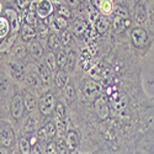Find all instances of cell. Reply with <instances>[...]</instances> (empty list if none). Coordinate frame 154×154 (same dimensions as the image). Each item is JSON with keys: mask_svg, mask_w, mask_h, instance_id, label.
I'll list each match as a JSON object with an SVG mask.
<instances>
[{"mask_svg": "<svg viewBox=\"0 0 154 154\" xmlns=\"http://www.w3.org/2000/svg\"><path fill=\"white\" fill-rule=\"evenodd\" d=\"M66 3L69 8L75 9V8H78L80 5V0H66Z\"/></svg>", "mask_w": 154, "mask_h": 154, "instance_id": "7dc6e473", "label": "cell"}, {"mask_svg": "<svg viewBox=\"0 0 154 154\" xmlns=\"http://www.w3.org/2000/svg\"><path fill=\"white\" fill-rule=\"evenodd\" d=\"M37 125H38V120L32 115H30L23 121V131L26 133H32L37 130Z\"/></svg>", "mask_w": 154, "mask_h": 154, "instance_id": "ac0fdd59", "label": "cell"}, {"mask_svg": "<svg viewBox=\"0 0 154 154\" xmlns=\"http://www.w3.org/2000/svg\"><path fill=\"white\" fill-rule=\"evenodd\" d=\"M29 53L32 56L33 59L36 60H41L43 58V54H45V51H43V47L42 45L36 41V40H32L30 43H29Z\"/></svg>", "mask_w": 154, "mask_h": 154, "instance_id": "9c48e42d", "label": "cell"}, {"mask_svg": "<svg viewBox=\"0 0 154 154\" xmlns=\"http://www.w3.org/2000/svg\"><path fill=\"white\" fill-rule=\"evenodd\" d=\"M93 25H94V29L97 31V33H104L109 29V21L101 15H99L96 17V20L94 21Z\"/></svg>", "mask_w": 154, "mask_h": 154, "instance_id": "d6986e66", "label": "cell"}, {"mask_svg": "<svg viewBox=\"0 0 154 154\" xmlns=\"http://www.w3.org/2000/svg\"><path fill=\"white\" fill-rule=\"evenodd\" d=\"M37 4H38V3H36L35 0H33V2L30 4V6H29L27 11H35V12H36V9H37Z\"/></svg>", "mask_w": 154, "mask_h": 154, "instance_id": "681fc988", "label": "cell"}, {"mask_svg": "<svg viewBox=\"0 0 154 154\" xmlns=\"http://www.w3.org/2000/svg\"><path fill=\"white\" fill-rule=\"evenodd\" d=\"M19 149L21 154H31L32 152V144L29 139L26 138H21L19 140Z\"/></svg>", "mask_w": 154, "mask_h": 154, "instance_id": "f546056e", "label": "cell"}, {"mask_svg": "<svg viewBox=\"0 0 154 154\" xmlns=\"http://www.w3.org/2000/svg\"><path fill=\"white\" fill-rule=\"evenodd\" d=\"M37 36L42 38V40H46V38L49 37V29L47 25L45 23H38L37 25Z\"/></svg>", "mask_w": 154, "mask_h": 154, "instance_id": "e575fe53", "label": "cell"}, {"mask_svg": "<svg viewBox=\"0 0 154 154\" xmlns=\"http://www.w3.org/2000/svg\"><path fill=\"white\" fill-rule=\"evenodd\" d=\"M57 148H58V152H59V154H67L68 153V146H67V143H66V139H58L57 140Z\"/></svg>", "mask_w": 154, "mask_h": 154, "instance_id": "ab89813d", "label": "cell"}, {"mask_svg": "<svg viewBox=\"0 0 154 154\" xmlns=\"http://www.w3.org/2000/svg\"><path fill=\"white\" fill-rule=\"evenodd\" d=\"M113 12H115V15H116V17H121V19H125L127 20L128 17H130V14H128V11L125 6L122 5H116L113 9Z\"/></svg>", "mask_w": 154, "mask_h": 154, "instance_id": "d590c367", "label": "cell"}, {"mask_svg": "<svg viewBox=\"0 0 154 154\" xmlns=\"http://www.w3.org/2000/svg\"><path fill=\"white\" fill-rule=\"evenodd\" d=\"M10 33H11V27L9 19L6 16H0V41L10 37Z\"/></svg>", "mask_w": 154, "mask_h": 154, "instance_id": "9a60e30c", "label": "cell"}, {"mask_svg": "<svg viewBox=\"0 0 154 154\" xmlns=\"http://www.w3.org/2000/svg\"><path fill=\"white\" fill-rule=\"evenodd\" d=\"M57 58V64L59 68H64L67 66V59H68V53L66 52V49H58V52L56 54Z\"/></svg>", "mask_w": 154, "mask_h": 154, "instance_id": "1f68e13d", "label": "cell"}, {"mask_svg": "<svg viewBox=\"0 0 154 154\" xmlns=\"http://www.w3.org/2000/svg\"><path fill=\"white\" fill-rule=\"evenodd\" d=\"M37 35L36 29L29 26V25L23 23L21 25V29H20V36L22 38V41H26V42H31L32 40H35V37Z\"/></svg>", "mask_w": 154, "mask_h": 154, "instance_id": "7c38bea8", "label": "cell"}, {"mask_svg": "<svg viewBox=\"0 0 154 154\" xmlns=\"http://www.w3.org/2000/svg\"><path fill=\"white\" fill-rule=\"evenodd\" d=\"M46 67L51 70V72H56V69L58 68V64H57V58L56 54L53 52H48L46 54Z\"/></svg>", "mask_w": 154, "mask_h": 154, "instance_id": "d4e9b609", "label": "cell"}, {"mask_svg": "<svg viewBox=\"0 0 154 154\" xmlns=\"http://www.w3.org/2000/svg\"><path fill=\"white\" fill-rule=\"evenodd\" d=\"M38 75H40V79L45 85H49L51 82V70L46 67V64H41L40 68H38Z\"/></svg>", "mask_w": 154, "mask_h": 154, "instance_id": "cb8c5ba5", "label": "cell"}, {"mask_svg": "<svg viewBox=\"0 0 154 154\" xmlns=\"http://www.w3.org/2000/svg\"><path fill=\"white\" fill-rule=\"evenodd\" d=\"M75 63H76V53L74 52V51H70V52L68 53V59H67V66L66 67L69 70H73Z\"/></svg>", "mask_w": 154, "mask_h": 154, "instance_id": "f35d334b", "label": "cell"}, {"mask_svg": "<svg viewBox=\"0 0 154 154\" xmlns=\"http://www.w3.org/2000/svg\"><path fill=\"white\" fill-rule=\"evenodd\" d=\"M147 31L142 27H137V29H133L132 32H131V40H132V43L134 47H143L147 42Z\"/></svg>", "mask_w": 154, "mask_h": 154, "instance_id": "52a82bcc", "label": "cell"}, {"mask_svg": "<svg viewBox=\"0 0 154 154\" xmlns=\"http://www.w3.org/2000/svg\"><path fill=\"white\" fill-rule=\"evenodd\" d=\"M134 19L138 23H144L147 20V4L144 0L137 2L134 6Z\"/></svg>", "mask_w": 154, "mask_h": 154, "instance_id": "ba28073f", "label": "cell"}, {"mask_svg": "<svg viewBox=\"0 0 154 154\" xmlns=\"http://www.w3.org/2000/svg\"><path fill=\"white\" fill-rule=\"evenodd\" d=\"M63 97L66 100L67 104H72V102L75 100L76 94H75V89L72 84H67L64 86V90H63Z\"/></svg>", "mask_w": 154, "mask_h": 154, "instance_id": "7402d4cb", "label": "cell"}, {"mask_svg": "<svg viewBox=\"0 0 154 154\" xmlns=\"http://www.w3.org/2000/svg\"><path fill=\"white\" fill-rule=\"evenodd\" d=\"M10 90V79L6 73L0 72V96L5 97Z\"/></svg>", "mask_w": 154, "mask_h": 154, "instance_id": "2e32d148", "label": "cell"}, {"mask_svg": "<svg viewBox=\"0 0 154 154\" xmlns=\"http://www.w3.org/2000/svg\"><path fill=\"white\" fill-rule=\"evenodd\" d=\"M54 110H56L57 120H63V119H66V107H64V105L62 104V102H57Z\"/></svg>", "mask_w": 154, "mask_h": 154, "instance_id": "8d00e7d4", "label": "cell"}, {"mask_svg": "<svg viewBox=\"0 0 154 154\" xmlns=\"http://www.w3.org/2000/svg\"><path fill=\"white\" fill-rule=\"evenodd\" d=\"M94 111L100 120H106L109 117L110 107L104 97H101V96L96 97V100L94 101Z\"/></svg>", "mask_w": 154, "mask_h": 154, "instance_id": "8992f818", "label": "cell"}, {"mask_svg": "<svg viewBox=\"0 0 154 154\" xmlns=\"http://www.w3.org/2000/svg\"><path fill=\"white\" fill-rule=\"evenodd\" d=\"M80 66L84 70H90L91 66V53L88 49H83L80 56Z\"/></svg>", "mask_w": 154, "mask_h": 154, "instance_id": "44dd1931", "label": "cell"}, {"mask_svg": "<svg viewBox=\"0 0 154 154\" xmlns=\"http://www.w3.org/2000/svg\"><path fill=\"white\" fill-rule=\"evenodd\" d=\"M69 82V78H68V74L64 72V70H58L54 75V85L57 88H63V86H66Z\"/></svg>", "mask_w": 154, "mask_h": 154, "instance_id": "ffe728a7", "label": "cell"}, {"mask_svg": "<svg viewBox=\"0 0 154 154\" xmlns=\"http://www.w3.org/2000/svg\"><path fill=\"white\" fill-rule=\"evenodd\" d=\"M56 127H57V133H58L59 136H64V134L68 132V122H67L66 119L57 120Z\"/></svg>", "mask_w": 154, "mask_h": 154, "instance_id": "836d02e7", "label": "cell"}, {"mask_svg": "<svg viewBox=\"0 0 154 154\" xmlns=\"http://www.w3.org/2000/svg\"><path fill=\"white\" fill-rule=\"evenodd\" d=\"M0 154H11V150H10L9 147L0 146Z\"/></svg>", "mask_w": 154, "mask_h": 154, "instance_id": "c3c4849f", "label": "cell"}, {"mask_svg": "<svg viewBox=\"0 0 154 154\" xmlns=\"http://www.w3.org/2000/svg\"><path fill=\"white\" fill-rule=\"evenodd\" d=\"M37 138L40 139V140H46V139L48 138L46 127H41L40 130H38V132H37Z\"/></svg>", "mask_w": 154, "mask_h": 154, "instance_id": "f6af8a7d", "label": "cell"}, {"mask_svg": "<svg viewBox=\"0 0 154 154\" xmlns=\"http://www.w3.org/2000/svg\"><path fill=\"white\" fill-rule=\"evenodd\" d=\"M53 11H54V6L51 0H40V2H38L36 14L40 19H42V20L48 19L53 14Z\"/></svg>", "mask_w": 154, "mask_h": 154, "instance_id": "5b68a950", "label": "cell"}, {"mask_svg": "<svg viewBox=\"0 0 154 154\" xmlns=\"http://www.w3.org/2000/svg\"><path fill=\"white\" fill-rule=\"evenodd\" d=\"M25 82L30 88H36L38 85V82H40V75H38L36 72L31 70L29 73H26V78H25Z\"/></svg>", "mask_w": 154, "mask_h": 154, "instance_id": "484cf974", "label": "cell"}, {"mask_svg": "<svg viewBox=\"0 0 154 154\" xmlns=\"http://www.w3.org/2000/svg\"><path fill=\"white\" fill-rule=\"evenodd\" d=\"M23 104H25V109L29 112H33L36 110V107L38 106V102L36 100V96L33 95V93L26 90L23 93Z\"/></svg>", "mask_w": 154, "mask_h": 154, "instance_id": "8fae6325", "label": "cell"}, {"mask_svg": "<svg viewBox=\"0 0 154 154\" xmlns=\"http://www.w3.org/2000/svg\"><path fill=\"white\" fill-rule=\"evenodd\" d=\"M29 52V48L25 45H15L11 48V57L14 58V60H22L26 57Z\"/></svg>", "mask_w": 154, "mask_h": 154, "instance_id": "5bb4252c", "label": "cell"}, {"mask_svg": "<svg viewBox=\"0 0 154 154\" xmlns=\"http://www.w3.org/2000/svg\"><path fill=\"white\" fill-rule=\"evenodd\" d=\"M47 45H48V47H49L51 51L59 49V47H60V38H59V36L57 33H51L49 37H48Z\"/></svg>", "mask_w": 154, "mask_h": 154, "instance_id": "83f0119b", "label": "cell"}, {"mask_svg": "<svg viewBox=\"0 0 154 154\" xmlns=\"http://www.w3.org/2000/svg\"><path fill=\"white\" fill-rule=\"evenodd\" d=\"M56 10H57L58 16H60V17H64V19H70V17L73 16L72 10H70L68 6H66V5H60V4H58V5H57V8H56Z\"/></svg>", "mask_w": 154, "mask_h": 154, "instance_id": "d6a6232c", "label": "cell"}, {"mask_svg": "<svg viewBox=\"0 0 154 154\" xmlns=\"http://www.w3.org/2000/svg\"><path fill=\"white\" fill-rule=\"evenodd\" d=\"M128 25H130V20H125V19H121V17H115V21H113V31L115 32H121L123 31Z\"/></svg>", "mask_w": 154, "mask_h": 154, "instance_id": "f1b7e54d", "label": "cell"}, {"mask_svg": "<svg viewBox=\"0 0 154 154\" xmlns=\"http://www.w3.org/2000/svg\"><path fill=\"white\" fill-rule=\"evenodd\" d=\"M46 130H47V134H48V138H53L57 133V127L53 122H48L46 126Z\"/></svg>", "mask_w": 154, "mask_h": 154, "instance_id": "b9f144b4", "label": "cell"}, {"mask_svg": "<svg viewBox=\"0 0 154 154\" xmlns=\"http://www.w3.org/2000/svg\"><path fill=\"white\" fill-rule=\"evenodd\" d=\"M51 26L54 31H63L67 26V20L64 17H60V16H57L54 19H52L51 21Z\"/></svg>", "mask_w": 154, "mask_h": 154, "instance_id": "4316f807", "label": "cell"}, {"mask_svg": "<svg viewBox=\"0 0 154 154\" xmlns=\"http://www.w3.org/2000/svg\"><path fill=\"white\" fill-rule=\"evenodd\" d=\"M102 15H111L113 12L115 5L112 3V0H101V3L97 8Z\"/></svg>", "mask_w": 154, "mask_h": 154, "instance_id": "603a6c76", "label": "cell"}, {"mask_svg": "<svg viewBox=\"0 0 154 154\" xmlns=\"http://www.w3.org/2000/svg\"><path fill=\"white\" fill-rule=\"evenodd\" d=\"M32 2L33 0H16V6L19 10H26V9H29V6Z\"/></svg>", "mask_w": 154, "mask_h": 154, "instance_id": "ee69618b", "label": "cell"}, {"mask_svg": "<svg viewBox=\"0 0 154 154\" xmlns=\"http://www.w3.org/2000/svg\"><path fill=\"white\" fill-rule=\"evenodd\" d=\"M84 93L89 97H94L100 93V86L95 80H90V82H88L86 85L84 86Z\"/></svg>", "mask_w": 154, "mask_h": 154, "instance_id": "e0dca14e", "label": "cell"}, {"mask_svg": "<svg viewBox=\"0 0 154 154\" xmlns=\"http://www.w3.org/2000/svg\"><path fill=\"white\" fill-rule=\"evenodd\" d=\"M10 112L11 116L14 120H20L23 116L25 112V104H23V99L20 94H16L14 97H12L11 101V106H10Z\"/></svg>", "mask_w": 154, "mask_h": 154, "instance_id": "277c9868", "label": "cell"}, {"mask_svg": "<svg viewBox=\"0 0 154 154\" xmlns=\"http://www.w3.org/2000/svg\"><path fill=\"white\" fill-rule=\"evenodd\" d=\"M83 2H85V0H80V3H83Z\"/></svg>", "mask_w": 154, "mask_h": 154, "instance_id": "f5cc1de1", "label": "cell"}, {"mask_svg": "<svg viewBox=\"0 0 154 154\" xmlns=\"http://www.w3.org/2000/svg\"><path fill=\"white\" fill-rule=\"evenodd\" d=\"M66 143L68 146V149L70 152L75 150L79 146V134L76 131L74 130H69L67 133H66Z\"/></svg>", "mask_w": 154, "mask_h": 154, "instance_id": "30bf717a", "label": "cell"}, {"mask_svg": "<svg viewBox=\"0 0 154 154\" xmlns=\"http://www.w3.org/2000/svg\"><path fill=\"white\" fill-rule=\"evenodd\" d=\"M31 154H43V150H42L41 143L36 142L35 144H32V152H31Z\"/></svg>", "mask_w": 154, "mask_h": 154, "instance_id": "bcb514c9", "label": "cell"}, {"mask_svg": "<svg viewBox=\"0 0 154 154\" xmlns=\"http://www.w3.org/2000/svg\"><path fill=\"white\" fill-rule=\"evenodd\" d=\"M9 76L15 82H22L26 78V66L21 60H11L8 63Z\"/></svg>", "mask_w": 154, "mask_h": 154, "instance_id": "6da1fadb", "label": "cell"}, {"mask_svg": "<svg viewBox=\"0 0 154 154\" xmlns=\"http://www.w3.org/2000/svg\"><path fill=\"white\" fill-rule=\"evenodd\" d=\"M15 143V132L9 122L0 121V146L11 147Z\"/></svg>", "mask_w": 154, "mask_h": 154, "instance_id": "7a4b0ae2", "label": "cell"}, {"mask_svg": "<svg viewBox=\"0 0 154 154\" xmlns=\"http://www.w3.org/2000/svg\"><path fill=\"white\" fill-rule=\"evenodd\" d=\"M45 153H46V154H59L58 148H57V144H56L54 142L47 143L46 149H45Z\"/></svg>", "mask_w": 154, "mask_h": 154, "instance_id": "7bdbcfd3", "label": "cell"}, {"mask_svg": "<svg viewBox=\"0 0 154 154\" xmlns=\"http://www.w3.org/2000/svg\"><path fill=\"white\" fill-rule=\"evenodd\" d=\"M59 38H60V43H62V45L68 46V45L72 42V33H70L68 30H63V31L60 32Z\"/></svg>", "mask_w": 154, "mask_h": 154, "instance_id": "74e56055", "label": "cell"}, {"mask_svg": "<svg viewBox=\"0 0 154 154\" xmlns=\"http://www.w3.org/2000/svg\"><path fill=\"white\" fill-rule=\"evenodd\" d=\"M91 3H93V5H94L95 8H99V5H100V3H101V0H91Z\"/></svg>", "mask_w": 154, "mask_h": 154, "instance_id": "f907efd6", "label": "cell"}, {"mask_svg": "<svg viewBox=\"0 0 154 154\" xmlns=\"http://www.w3.org/2000/svg\"><path fill=\"white\" fill-rule=\"evenodd\" d=\"M126 99L125 97H121L120 100H117L116 102L113 104V110L116 111V112H121V111H123L125 109H126Z\"/></svg>", "mask_w": 154, "mask_h": 154, "instance_id": "60d3db41", "label": "cell"}, {"mask_svg": "<svg viewBox=\"0 0 154 154\" xmlns=\"http://www.w3.org/2000/svg\"><path fill=\"white\" fill-rule=\"evenodd\" d=\"M56 107V99L52 91H47L42 95L41 100L38 101V109L43 116H48L52 113V111Z\"/></svg>", "mask_w": 154, "mask_h": 154, "instance_id": "3957f363", "label": "cell"}, {"mask_svg": "<svg viewBox=\"0 0 154 154\" xmlns=\"http://www.w3.org/2000/svg\"><path fill=\"white\" fill-rule=\"evenodd\" d=\"M72 32L75 36H83L84 33L88 32V25L84 20L82 19H75L72 23Z\"/></svg>", "mask_w": 154, "mask_h": 154, "instance_id": "4fadbf2b", "label": "cell"}, {"mask_svg": "<svg viewBox=\"0 0 154 154\" xmlns=\"http://www.w3.org/2000/svg\"><path fill=\"white\" fill-rule=\"evenodd\" d=\"M23 23H26V25H29V26H31V27H36L37 25H38V22H37V14L35 11H27L26 12V15H25V17H23Z\"/></svg>", "mask_w": 154, "mask_h": 154, "instance_id": "4dcf8cb0", "label": "cell"}, {"mask_svg": "<svg viewBox=\"0 0 154 154\" xmlns=\"http://www.w3.org/2000/svg\"><path fill=\"white\" fill-rule=\"evenodd\" d=\"M2 12H3V5H2V3H0V15H2Z\"/></svg>", "mask_w": 154, "mask_h": 154, "instance_id": "816d5d0a", "label": "cell"}]
</instances>
